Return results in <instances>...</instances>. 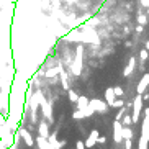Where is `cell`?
I'll return each instance as SVG.
<instances>
[{
	"mask_svg": "<svg viewBox=\"0 0 149 149\" xmlns=\"http://www.w3.org/2000/svg\"><path fill=\"white\" fill-rule=\"evenodd\" d=\"M82 64H84V46L79 44L77 49H75V59H74V62H72L70 72L74 75H80V72H82Z\"/></svg>",
	"mask_w": 149,
	"mask_h": 149,
	"instance_id": "obj_1",
	"label": "cell"
},
{
	"mask_svg": "<svg viewBox=\"0 0 149 149\" xmlns=\"http://www.w3.org/2000/svg\"><path fill=\"white\" fill-rule=\"evenodd\" d=\"M143 95H138L136 93V98L133 100V116H131V120H133V123H138L139 121V116H141V113H143Z\"/></svg>",
	"mask_w": 149,
	"mask_h": 149,
	"instance_id": "obj_2",
	"label": "cell"
},
{
	"mask_svg": "<svg viewBox=\"0 0 149 149\" xmlns=\"http://www.w3.org/2000/svg\"><path fill=\"white\" fill-rule=\"evenodd\" d=\"M88 105L93 108V111H100V113H105L107 110H108V103L105 100H98V98L88 100Z\"/></svg>",
	"mask_w": 149,
	"mask_h": 149,
	"instance_id": "obj_3",
	"label": "cell"
},
{
	"mask_svg": "<svg viewBox=\"0 0 149 149\" xmlns=\"http://www.w3.org/2000/svg\"><path fill=\"white\" fill-rule=\"evenodd\" d=\"M113 141L115 143H123V125L118 120H115L113 123Z\"/></svg>",
	"mask_w": 149,
	"mask_h": 149,
	"instance_id": "obj_4",
	"label": "cell"
},
{
	"mask_svg": "<svg viewBox=\"0 0 149 149\" xmlns=\"http://www.w3.org/2000/svg\"><path fill=\"white\" fill-rule=\"evenodd\" d=\"M148 87H149V74L146 72V74L141 77V80L138 82V85H136V93H138V95H143V93L148 90Z\"/></svg>",
	"mask_w": 149,
	"mask_h": 149,
	"instance_id": "obj_5",
	"label": "cell"
},
{
	"mask_svg": "<svg viewBox=\"0 0 149 149\" xmlns=\"http://www.w3.org/2000/svg\"><path fill=\"white\" fill-rule=\"evenodd\" d=\"M98 131L97 130H92L90 131V134H88V138L85 139V148H93V146L97 144V141H98Z\"/></svg>",
	"mask_w": 149,
	"mask_h": 149,
	"instance_id": "obj_6",
	"label": "cell"
},
{
	"mask_svg": "<svg viewBox=\"0 0 149 149\" xmlns=\"http://www.w3.org/2000/svg\"><path fill=\"white\" fill-rule=\"evenodd\" d=\"M134 67H136V57L133 56V57H130L128 66L125 67V70H123V75H125V77H130V75H131V72L134 70Z\"/></svg>",
	"mask_w": 149,
	"mask_h": 149,
	"instance_id": "obj_7",
	"label": "cell"
},
{
	"mask_svg": "<svg viewBox=\"0 0 149 149\" xmlns=\"http://www.w3.org/2000/svg\"><path fill=\"white\" fill-rule=\"evenodd\" d=\"M18 134H20L23 139H25V143H26L28 148H33V146H35V139L31 138V134L26 131V130H20V133H18Z\"/></svg>",
	"mask_w": 149,
	"mask_h": 149,
	"instance_id": "obj_8",
	"label": "cell"
},
{
	"mask_svg": "<svg viewBox=\"0 0 149 149\" xmlns=\"http://www.w3.org/2000/svg\"><path fill=\"white\" fill-rule=\"evenodd\" d=\"M61 70H62V66L61 64H57V66H54L53 69H49L44 72V77H48V79H53V77H56V75L61 74Z\"/></svg>",
	"mask_w": 149,
	"mask_h": 149,
	"instance_id": "obj_9",
	"label": "cell"
},
{
	"mask_svg": "<svg viewBox=\"0 0 149 149\" xmlns=\"http://www.w3.org/2000/svg\"><path fill=\"white\" fill-rule=\"evenodd\" d=\"M38 133H40V136H43V138L48 139V138H49V126H48V123L41 121L40 125H38Z\"/></svg>",
	"mask_w": 149,
	"mask_h": 149,
	"instance_id": "obj_10",
	"label": "cell"
},
{
	"mask_svg": "<svg viewBox=\"0 0 149 149\" xmlns=\"http://www.w3.org/2000/svg\"><path fill=\"white\" fill-rule=\"evenodd\" d=\"M115 100H116V95H115L113 88H107V90H105V102L108 103L110 107H111Z\"/></svg>",
	"mask_w": 149,
	"mask_h": 149,
	"instance_id": "obj_11",
	"label": "cell"
},
{
	"mask_svg": "<svg viewBox=\"0 0 149 149\" xmlns=\"http://www.w3.org/2000/svg\"><path fill=\"white\" fill-rule=\"evenodd\" d=\"M36 143H38V149H53L51 144H49V141L46 138H43V136H38Z\"/></svg>",
	"mask_w": 149,
	"mask_h": 149,
	"instance_id": "obj_12",
	"label": "cell"
},
{
	"mask_svg": "<svg viewBox=\"0 0 149 149\" xmlns=\"http://www.w3.org/2000/svg\"><path fill=\"white\" fill-rule=\"evenodd\" d=\"M41 107H43V113L46 115V118H51V105L44 98L41 100Z\"/></svg>",
	"mask_w": 149,
	"mask_h": 149,
	"instance_id": "obj_13",
	"label": "cell"
},
{
	"mask_svg": "<svg viewBox=\"0 0 149 149\" xmlns=\"http://www.w3.org/2000/svg\"><path fill=\"white\" fill-rule=\"evenodd\" d=\"M75 103H77V110H84L85 107L88 105V98H87V97H79Z\"/></svg>",
	"mask_w": 149,
	"mask_h": 149,
	"instance_id": "obj_14",
	"label": "cell"
},
{
	"mask_svg": "<svg viewBox=\"0 0 149 149\" xmlns=\"http://www.w3.org/2000/svg\"><path fill=\"white\" fill-rule=\"evenodd\" d=\"M59 75H61V84H62V87H64V88H66V90H69V77H67V74H66V72H64V70H61V74H59Z\"/></svg>",
	"mask_w": 149,
	"mask_h": 149,
	"instance_id": "obj_15",
	"label": "cell"
},
{
	"mask_svg": "<svg viewBox=\"0 0 149 149\" xmlns=\"http://www.w3.org/2000/svg\"><path fill=\"white\" fill-rule=\"evenodd\" d=\"M123 139H133V130L130 126H123Z\"/></svg>",
	"mask_w": 149,
	"mask_h": 149,
	"instance_id": "obj_16",
	"label": "cell"
},
{
	"mask_svg": "<svg viewBox=\"0 0 149 149\" xmlns=\"http://www.w3.org/2000/svg\"><path fill=\"white\" fill-rule=\"evenodd\" d=\"M138 23L143 25V26L148 25V15H146V13H139V15H138Z\"/></svg>",
	"mask_w": 149,
	"mask_h": 149,
	"instance_id": "obj_17",
	"label": "cell"
},
{
	"mask_svg": "<svg viewBox=\"0 0 149 149\" xmlns=\"http://www.w3.org/2000/svg\"><path fill=\"white\" fill-rule=\"evenodd\" d=\"M148 57H149V51L148 49H141L139 51V59L144 62V61H148Z\"/></svg>",
	"mask_w": 149,
	"mask_h": 149,
	"instance_id": "obj_18",
	"label": "cell"
},
{
	"mask_svg": "<svg viewBox=\"0 0 149 149\" xmlns=\"http://www.w3.org/2000/svg\"><path fill=\"white\" fill-rule=\"evenodd\" d=\"M67 95H69V100H70V102H74V103L77 102V98H79V95H77L74 90H70V88L67 90Z\"/></svg>",
	"mask_w": 149,
	"mask_h": 149,
	"instance_id": "obj_19",
	"label": "cell"
},
{
	"mask_svg": "<svg viewBox=\"0 0 149 149\" xmlns=\"http://www.w3.org/2000/svg\"><path fill=\"white\" fill-rule=\"evenodd\" d=\"M111 107H113V108H123V107H125V102H123V98H116Z\"/></svg>",
	"mask_w": 149,
	"mask_h": 149,
	"instance_id": "obj_20",
	"label": "cell"
},
{
	"mask_svg": "<svg viewBox=\"0 0 149 149\" xmlns=\"http://www.w3.org/2000/svg\"><path fill=\"white\" fill-rule=\"evenodd\" d=\"M72 118H74V120H82V118H85V116H84V111H82V110H75L74 115H72Z\"/></svg>",
	"mask_w": 149,
	"mask_h": 149,
	"instance_id": "obj_21",
	"label": "cell"
},
{
	"mask_svg": "<svg viewBox=\"0 0 149 149\" xmlns=\"http://www.w3.org/2000/svg\"><path fill=\"white\" fill-rule=\"evenodd\" d=\"M113 92H115V95H116V98H121L123 93H125L121 87H113Z\"/></svg>",
	"mask_w": 149,
	"mask_h": 149,
	"instance_id": "obj_22",
	"label": "cell"
},
{
	"mask_svg": "<svg viewBox=\"0 0 149 149\" xmlns=\"http://www.w3.org/2000/svg\"><path fill=\"white\" fill-rule=\"evenodd\" d=\"M138 144H139V146H138V149H148V144H149V143H148V141H144V139H141V138H139V141H138Z\"/></svg>",
	"mask_w": 149,
	"mask_h": 149,
	"instance_id": "obj_23",
	"label": "cell"
},
{
	"mask_svg": "<svg viewBox=\"0 0 149 149\" xmlns=\"http://www.w3.org/2000/svg\"><path fill=\"white\" fill-rule=\"evenodd\" d=\"M131 123H133L131 116H128V115H126V116H123V123H121L123 126H130V125H131Z\"/></svg>",
	"mask_w": 149,
	"mask_h": 149,
	"instance_id": "obj_24",
	"label": "cell"
},
{
	"mask_svg": "<svg viewBox=\"0 0 149 149\" xmlns=\"http://www.w3.org/2000/svg\"><path fill=\"white\" fill-rule=\"evenodd\" d=\"M123 143H125V149H131L133 139H123Z\"/></svg>",
	"mask_w": 149,
	"mask_h": 149,
	"instance_id": "obj_25",
	"label": "cell"
},
{
	"mask_svg": "<svg viewBox=\"0 0 149 149\" xmlns=\"http://www.w3.org/2000/svg\"><path fill=\"white\" fill-rule=\"evenodd\" d=\"M75 149H85V144H84L82 141H77L75 143Z\"/></svg>",
	"mask_w": 149,
	"mask_h": 149,
	"instance_id": "obj_26",
	"label": "cell"
},
{
	"mask_svg": "<svg viewBox=\"0 0 149 149\" xmlns=\"http://www.w3.org/2000/svg\"><path fill=\"white\" fill-rule=\"evenodd\" d=\"M97 143H98V144H105L107 138H105V136H98V141H97Z\"/></svg>",
	"mask_w": 149,
	"mask_h": 149,
	"instance_id": "obj_27",
	"label": "cell"
},
{
	"mask_svg": "<svg viewBox=\"0 0 149 149\" xmlns=\"http://www.w3.org/2000/svg\"><path fill=\"white\" fill-rule=\"evenodd\" d=\"M141 5L146 7V8H149V0H141Z\"/></svg>",
	"mask_w": 149,
	"mask_h": 149,
	"instance_id": "obj_28",
	"label": "cell"
},
{
	"mask_svg": "<svg viewBox=\"0 0 149 149\" xmlns=\"http://www.w3.org/2000/svg\"><path fill=\"white\" fill-rule=\"evenodd\" d=\"M143 102H149V93H143Z\"/></svg>",
	"mask_w": 149,
	"mask_h": 149,
	"instance_id": "obj_29",
	"label": "cell"
},
{
	"mask_svg": "<svg viewBox=\"0 0 149 149\" xmlns=\"http://www.w3.org/2000/svg\"><path fill=\"white\" fill-rule=\"evenodd\" d=\"M143 28H144L143 25H138V26H136V31H138V33H141V31H143Z\"/></svg>",
	"mask_w": 149,
	"mask_h": 149,
	"instance_id": "obj_30",
	"label": "cell"
},
{
	"mask_svg": "<svg viewBox=\"0 0 149 149\" xmlns=\"http://www.w3.org/2000/svg\"><path fill=\"white\" fill-rule=\"evenodd\" d=\"M144 49H148V51H149V40L144 43Z\"/></svg>",
	"mask_w": 149,
	"mask_h": 149,
	"instance_id": "obj_31",
	"label": "cell"
},
{
	"mask_svg": "<svg viewBox=\"0 0 149 149\" xmlns=\"http://www.w3.org/2000/svg\"><path fill=\"white\" fill-rule=\"evenodd\" d=\"M146 15H148V23H149V8H148V12H146Z\"/></svg>",
	"mask_w": 149,
	"mask_h": 149,
	"instance_id": "obj_32",
	"label": "cell"
}]
</instances>
